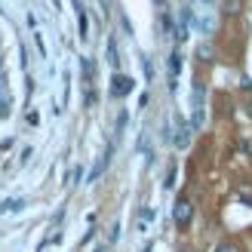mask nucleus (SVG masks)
I'll return each mask as SVG.
<instances>
[{"label":"nucleus","mask_w":252,"mask_h":252,"mask_svg":"<svg viewBox=\"0 0 252 252\" xmlns=\"http://www.w3.org/2000/svg\"><path fill=\"white\" fill-rule=\"evenodd\" d=\"M191 216H194V206H191V200L182 197V200H175V209H172V219L179 228H188L191 224Z\"/></svg>","instance_id":"nucleus-1"},{"label":"nucleus","mask_w":252,"mask_h":252,"mask_svg":"<svg viewBox=\"0 0 252 252\" xmlns=\"http://www.w3.org/2000/svg\"><path fill=\"white\" fill-rule=\"evenodd\" d=\"M129 90H132V80H129V77H123V74H117V77L111 80V95H117V98H120V95H126Z\"/></svg>","instance_id":"nucleus-2"},{"label":"nucleus","mask_w":252,"mask_h":252,"mask_svg":"<svg viewBox=\"0 0 252 252\" xmlns=\"http://www.w3.org/2000/svg\"><path fill=\"white\" fill-rule=\"evenodd\" d=\"M237 200L240 203H246V206H252V182H237Z\"/></svg>","instance_id":"nucleus-3"},{"label":"nucleus","mask_w":252,"mask_h":252,"mask_svg":"<svg viewBox=\"0 0 252 252\" xmlns=\"http://www.w3.org/2000/svg\"><path fill=\"white\" fill-rule=\"evenodd\" d=\"M240 9H243V0H224V3H221V12H224L228 19L240 16Z\"/></svg>","instance_id":"nucleus-4"},{"label":"nucleus","mask_w":252,"mask_h":252,"mask_svg":"<svg viewBox=\"0 0 252 252\" xmlns=\"http://www.w3.org/2000/svg\"><path fill=\"white\" fill-rule=\"evenodd\" d=\"M209 56H212V49H209V46H206V43H203V46H200V59H203V62H212V59H209Z\"/></svg>","instance_id":"nucleus-5"},{"label":"nucleus","mask_w":252,"mask_h":252,"mask_svg":"<svg viewBox=\"0 0 252 252\" xmlns=\"http://www.w3.org/2000/svg\"><path fill=\"white\" fill-rule=\"evenodd\" d=\"M216 252H240V249H237V246H234V243H221V246H219V249H216Z\"/></svg>","instance_id":"nucleus-6"},{"label":"nucleus","mask_w":252,"mask_h":252,"mask_svg":"<svg viewBox=\"0 0 252 252\" xmlns=\"http://www.w3.org/2000/svg\"><path fill=\"white\" fill-rule=\"evenodd\" d=\"M80 37H86V12L80 9Z\"/></svg>","instance_id":"nucleus-7"}]
</instances>
